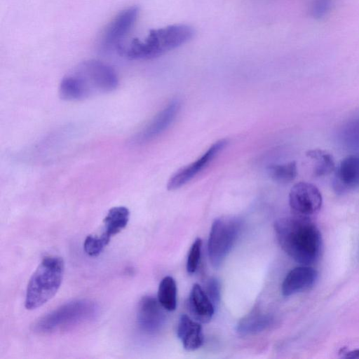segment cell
<instances>
[{
  "label": "cell",
  "instance_id": "26",
  "mask_svg": "<svg viewBox=\"0 0 359 359\" xmlns=\"http://www.w3.org/2000/svg\"><path fill=\"white\" fill-rule=\"evenodd\" d=\"M344 358L349 359H359V348L345 352Z\"/></svg>",
  "mask_w": 359,
  "mask_h": 359
},
{
  "label": "cell",
  "instance_id": "6",
  "mask_svg": "<svg viewBox=\"0 0 359 359\" xmlns=\"http://www.w3.org/2000/svg\"><path fill=\"white\" fill-rule=\"evenodd\" d=\"M74 72L81 78L90 96L97 93L111 92L118 86L115 70L100 60H86L80 64Z\"/></svg>",
  "mask_w": 359,
  "mask_h": 359
},
{
  "label": "cell",
  "instance_id": "17",
  "mask_svg": "<svg viewBox=\"0 0 359 359\" xmlns=\"http://www.w3.org/2000/svg\"><path fill=\"white\" fill-rule=\"evenodd\" d=\"M272 318L266 313L254 311L241 319L236 325V332L242 336L259 333L270 326Z\"/></svg>",
  "mask_w": 359,
  "mask_h": 359
},
{
  "label": "cell",
  "instance_id": "8",
  "mask_svg": "<svg viewBox=\"0 0 359 359\" xmlns=\"http://www.w3.org/2000/svg\"><path fill=\"white\" fill-rule=\"evenodd\" d=\"M289 204L294 215L311 217L320 210L323 197L314 184L300 182L290 189Z\"/></svg>",
  "mask_w": 359,
  "mask_h": 359
},
{
  "label": "cell",
  "instance_id": "23",
  "mask_svg": "<svg viewBox=\"0 0 359 359\" xmlns=\"http://www.w3.org/2000/svg\"><path fill=\"white\" fill-rule=\"evenodd\" d=\"M202 248V241L197 238L192 244L187 262V270L190 274L195 273L200 261Z\"/></svg>",
  "mask_w": 359,
  "mask_h": 359
},
{
  "label": "cell",
  "instance_id": "15",
  "mask_svg": "<svg viewBox=\"0 0 359 359\" xmlns=\"http://www.w3.org/2000/svg\"><path fill=\"white\" fill-rule=\"evenodd\" d=\"M201 323L187 315L179 319L177 334L187 351H194L203 343V334Z\"/></svg>",
  "mask_w": 359,
  "mask_h": 359
},
{
  "label": "cell",
  "instance_id": "18",
  "mask_svg": "<svg viewBox=\"0 0 359 359\" xmlns=\"http://www.w3.org/2000/svg\"><path fill=\"white\" fill-rule=\"evenodd\" d=\"M59 93L61 98L67 101H78L90 97L83 81L74 72L62 79Z\"/></svg>",
  "mask_w": 359,
  "mask_h": 359
},
{
  "label": "cell",
  "instance_id": "21",
  "mask_svg": "<svg viewBox=\"0 0 359 359\" xmlns=\"http://www.w3.org/2000/svg\"><path fill=\"white\" fill-rule=\"evenodd\" d=\"M268 172L273 180L280 183H288L297 177V165L294 161L271 165L268 167Z\"/></svg>",
  "mask_w": 359,
  "mask_h": 359
},
{
  "label": "cell",
  "instance_id": "3",
  "mask_svg": "<svg viewBox=\"0 0 359 359\" xmlns=\"http://www.w3.org/2000/svg\"><path fill=\"white\" fill-rule=\"evenodd\" d=\"M64 271L65 263L60 257H43L27 284L25 308L35 309L53 298L60 287Z\"/></svg>",
  "mask_w": 359,
  "mask_h": 359
},
{
  "label": "cell",
  "instance_id": "16",
  "mask_svg": "<svg viewBox=\"0 0 359 359\" xmlns=\"http://www.w3.org/2000/svg\"><path fill=\"white\" fill-rule=\"evenodd\" d=\"M130 217L129 210L124 206L111 208L103 220V231L97 234L107 245L111 238L118 233L128 224Z\"/></svg>",
  "mask_w": 359,
  "mask_h": 359
},
{
  "label": "cell",
  "instance_id": "22",
  "mask_svg": "<svg viewBox=\"0 0 359 359\" xmlns=\"http://www.w3.org/2000/svg\"><path fill=\"white\" fill-rule=\"evenodd\" d=\"M106 246V243L97 234L88 235L83 243V250L90 257L98 256Z\"/></svg>",
  "mask_w": 359,
  "mask_h": 359
},
{
  "label": "cell",
  "instance_id": "10",
  "mask_svg": "<svg viewBox=\"0 0 359 359\" xmlns=\"http://www.w3.org/2000/svg\"><path fill=\"white\" fill-rule=\"evenodd\" d=\"M226 144V140H220L215 142L200 158L177 170L169 179L167 184L168 189H177L191 180L212 161Z\"/></svg>",
  "mask_w": 359,
  "mask_h": 359
},
{
  "label": "cell",
  "instance_id": "7",
  "mask_svg": "<svg viewBox=\"0 0 359 359\" xmlns=\"http://www.w3.org/2000/svg\"><path fill=\"white\" fill-rule=\"evenodd\" d=\"M139 15V8L130 6L121 11L107 25L99 39V48L104 51L116 49L130 31Z\"/></svg>",
  "mask_w": 359,
  "mask_h": 359
},
{
  "label": "cell",
  "instance_id": "11",
  "mask_svg": "<svg viewBox=\"0 0 359 359\" xmlns=\"http://www.w3.org/2000/svg\"><path fill=\"white\" fill-rule=\"evenodd\" d=\"M318 278V271L311 266L302 265L292 269L281 286L283 295L291 296L312 287Z\"/></svg>",
  "mask_w": 359,
  "mask_h": 359
},
{
  "label": "cell",
  "instance_id": "9",
  "mask_svg": "<svg viewBox=\"0 0 359 359\" xmlns=\"http://www.w3.org/2000/svg\"><path fill=\"white\" fill-rule=\"evenodd\" d=\"M165 311L158 299L149 295L143 297L138 304L137 313L140 329L148 334L158 333L165 322Z\"/></svg>",
  "mask_w": 359,
  "mask_h": 359
},
{
  "label": "cell",
  "instance_id": "5",
  "mask_svg": "<svg viewBox=\"0 0 359 359\" xmlns=\"http://www.w3.org/2000/svg\"><path fill=\"white\" fill-rule=\"evenodd\" d=\"M241 227V220L234 216H223L215 219L208 242V256L214 268L222 264L236 243Z\"/></svg>",
  "mask_w": 359,
  "mask_h": 359
},
{
  "label": "cell",
  "instance_id": "14",
  "mask_svg": "<svg viewBox=\"0 0 359 359\" xmlns=\"http://www.w3.org/2000/svg\"><path fill=\"white\" fill-rule=\"evenodd\" d=\"M187 306L191 317L201 323L210 322L215 309L205 290L198 284L193 285Z\"/></svg>",
  "mask_w": 359,
  "mask_h": 359
},
{
  "label": "cell",
  "instance_id": "24",
  "mask_svg": "<svg viewBox=\"0 0 359 359\" xmlns=\"http://www.w3.org/2000/svg\"><path fill=\"white\" fill-rule=\"evenodd\" d=\"M334 0H313L311 5V15L316 19L325 17L331 10Z\"/></svg>",
  "mask_w": 359,
  "mask_h": 359
},
{
  "label": "cell",
  "instance_id": "4",
  "mask_svg": "<svg viewBox=\"0 0 359 359\" xmlns=\"http://www.w3.org/2000/svg\"><path fill=\"white\" fill-rule=\"evenodd\" d=\"M96 313L94 302L87 299L74 300L42 316L35 323L34 330L40 334L67 331L89 321Z\"/></svg>",
  "mask_w": 359,
  "mask_h": 359
},
{
  "label": "cell",
  "instance_id": "19",
  "mask_svg": "<svg viewBox=\"0 0 359 359\" xmlns=\"http://www.w3.org/2000/svg\"><path fill=\"white\" fill-rule=\"evenodd\" d=\"M157 299L168 311L175 310L177 306V285L171 276L164 277L158 286Z\"/></svg>",
  "mask_w": 359,
  "mask_h": 359
},
{
  "label": "cell",
  "instance_id": "12",
  "mask_svg": "<svg viewBox=\"0 0 359 359\" xmlns=\"http://www.w3.org/2000/svg\"><path fill=\"white\" fill-rule=\"evenodd\" d=\"M333 188L342 194L359 187V156H349L344 158L335 168Z\"/></svg>",
  "mask_w": 359,
  "mask_h": 359
},
{
  "label": "cell",
  "instance_id": "1",
  "mask_svg": "<svg viewBox=\"0 0 359 359\" xmlns=\"http://www.w3.org/2000/svg\"><path fill=\"white\" fill-rule=\"evenodd\" d=\"M274 229L280 247L297 262L311 266L320 257L322 236L311 217L294 214L277 219Z\"/></svg>",
  "mask_w": 359,
  "mask_h": 359
},
{
  "label": "cell",
  "instance_id": "20",
  "mask_svg": "<svg viewBox=\"0 0 359 359\" xmlns=\"http://www.w3.org/2000/svg\"><path fill=\"white\" fill-rule=\"evenodd\" d=\"M306 156L315 161L313 174L322 177L330 174L335 170V163L331 154L322 149H311Z\"/></svg>",
  "mask_w": 359,
  "mask_h": 359
},
{
  "label": "cell",
  "instance_id": "2",
  "mask_svg": "<svg viewBox=\"0 0 359 359\" xmlns=\"http://www.w3.org/2000/svg\"><path fill=\"white\" fill-rule=\"evenodd\" d=\"M194 35V30L191 27L172 25L151 30L144 40L134 39L128 45L121 43L116 50L130 60L152 59L187 43Z\"/></svg>",
  "mask_w": 359,
  "mask_h": 359
},
{
  "label": "cell",
  "instance_id": "13",
  "mask_svg": "<svg viewBox=\"0 0 359 359\" xmlns=\"http://www.w3.org/2000/svg\"><path fill=\"white\" fill-rule=\"evenodd\" d=\"M180 108L178 100L171 101L151 122L137 135L135 140L145 142L158 136L172 123Z\"/></svg>",
  "mask_w": 359,
  "mask_h": 359
},
{
  "label": "cell",
  "instance_id": "25",
  "mask_svg": "<svg viewBox=\"0 0 359 359\" xmlns=\"http://www.w3.org/2000/svg\"><path fill=\"white\" fill-rule=\"evenodd\" d=\"M205 292L214 306L216 307L221 298V287L218 280L215 278H210L206 283Z\"/></svg>",
  "mask_w": 359,
  "mask_h": 359
}]
</instances>
